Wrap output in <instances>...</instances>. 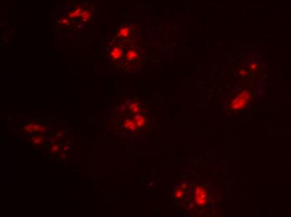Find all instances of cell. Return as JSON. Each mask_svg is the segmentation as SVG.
Wrapping results in <instances>:
<instances>
[{"label": "cell", "mask_w": 291, "mask_h": 217, "mask_svg": "<svg viewBox=\"0 0 291 217\" xmlns=\"http://www.w3.org/2000/svg\"><path fill=\"white\" fill-rule=\"evenodd\" d=\"M119 35L122 37H127L129 35V28H121L119 31Z\"/></svg>", "instance_id": "obj_10"}, {"label": "cell", "mask_w": 291, "mask_h": 217, "mask_svg": "<svg viewBox=\"0 0 291 217\" xmlns=\"http://www.w3.org/2000/svg\"><path fill=\"white\" fill-rule=\"evenodd\" d=\"M125 127H126L129 129H131L132 131H134L136 129H137V125L136 124V122L134 120H126V122H125Z\"/></svg>", "instance_id": "obj_4"}, {"label": "cell", "mask_w": 291, "mask_h": 217, "mask_svg": "<svg viewBox=\"0 0 291 217\" xmlns=\"http://www.w3.org/2000/svg\"><path fill=\"white\" fill-rule=\"evenodd\" d=\"M250 97H251L250 93L248 90L242 91V93L238 94L232 101V103L230 104V108L235 111L241 110L247 106L250 100Z\"/></svg>", "instance_id": "obj_1"}, {"label": "cell", "mask_w": 291, "mask_h": 217, "mask_svg": "<svg viewBox=\"0 0 291 217\" xmlns=\"http://www.w3.org/2000/svg\"><path fill=\"white\" fill-rule=\"evenodd\" d=\"M111 56L113 57L114 59H118L122 56V50L119 48H115L111 51Z\"/></svg>", "instance_id": "obj_5"}, {"label": "cell", "mask_w": 291, "mask_h": 217, "mask_svg": "<svg viewBox=\"0 0 291 217\" xmlns=\"http://www.w3.org/2000/svg\"><path fill=\"white\" fill-rule=\"evenodd\" d=\"M130 109L132 110L134 114H138L140 112V107H139V104L137 103H132L131 105H130Z\"/></svg>", "instance_id": "obj_8"}, {"label": "cell", "mask_w": 291, "mask_h": 217, "mask_svg": "<svg viewBox=\"0 0 291 217\" xmlns=\"http://www.w3.org/2000/svg\"><path fill=\"white\" fill-rule=\"evenodd\" d=\"M183 189H185V187H181V188H177L175 192H174V195L176 199H182V196L184 195V191Z\"/></svg>", "instance_id": "obj_6"}, {"label": "cell", "mask_w": 291, "mask_h": 217, "mask_svg": "<svg viewBox=\"0 0 291 217\" xmlns=\"http://www.w3.org/2000/svg\"><path fill=\"white\" fill-rule=\"evenodd\" d=\"M83 18H84L85 20L86 21V20H88L89 18H90V13H83Z\"/></svg>", "instance_id": "obj_11"}, {"label": "cell", "mask_w": 291, "mask_h": 217, "mask_svg": "<svg viewBox=\"0 0 291 217\" xmlns=\"http://www.w3.org/2000/svg\"><path fill=\"white\" fill-rule=\"evenodd\" d=\"M82 14H83V11H82V9H76L75 11H74V12H72V13H70L69 17H70V18H76V17H78V16H79V15H82Z\"/></svg>", "instance_id": "obj_9"}, {"label": "cell", "mask_w": 291, "mask_h": 217, "mask_svg": "<svg viewBox=\"0 0 291 217\" xmlns=\"http://www.w3.org/2000/svg\"><path fill=\"white\" fill-rule=\"evenodd\" d=\"M195 202L198 206L203 207L208 202V194L207 190L202 185H198L195 189Z\"/></svg>", "instance_id": "obj_2"}, {"label": "cell", "mask_w": 291, "mask_h": 217, "mask_svg": "<svg viewBox=\"0 0 291 217\" xmlns=\"http://www.w3.org/2000/svg\"><path fill=\"white\" fill-rule=\"evenodd\" d=\"M134 121L136 122L137 127H143L146 124V120L144 116L141 115H137L134 118Z\"/></svg>", "instance_id": "obj_3"}, {"label": "cell", "mask_w": 291, "mask_h": 217, "mask_svg": "<svg viewBox=\"0 0 291 217\" xmlns=\"http://www.w3.org/2000/svg\"><path fill=\"white\" fill-rule=\"evenodd\" d=\"M137 57V52L135 50H130L126 54V58L128 60H133Z\"/></svg>", "instance_id": "obj_7"}]
</instances>
